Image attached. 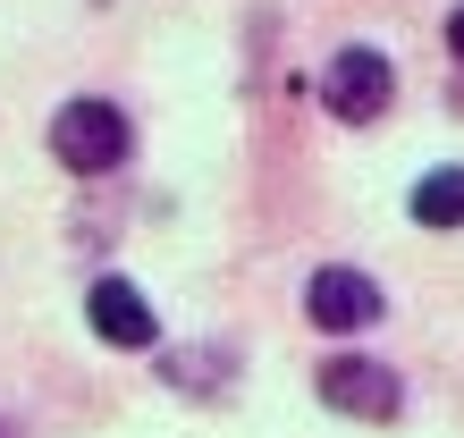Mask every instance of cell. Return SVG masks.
Wrapping results in <instances>:
<instances>
[{
  "instance_id": "1",
  "label": "cell",
  "mask_w": 464,
  "mask_h": 438,
  "mask_svg": "<svg viewBox=\"0 0 464 438\" xmlns=\"http://www.w3.org/2000/svg\"><path fill=\"white\" fill-rule=\"evenodd\" d=\"M51 152H60V169H76V177H111V169H127L135 127H127V110L111 93H76V101H60V119H51Z\"/></svg>"
},
{
  "instance_id": "2",
  "label": "cell",
  "mask_w": 464,
  "mask_h": 438,
  "mask_svg": "<svg viewBox=\"0 0 464 438\" xmlns=\"http://www.w3.org/2000/svg\"><path fill=\"white\" fill-rule=\"evenodd\" d=\"M389 93H397V68L380 60L372 43H346L330 68H321V110H330L338 127H372L380 110H389Z\"/></svg>"
},
{
  "instance_id": "3",
  "label": "cell",
  "mask_w": 464,
  "mask_h": 438,
  "mask_svg": "<svg viewBox=\"0 0 464 438\" xmlns=\"http://www.w3.org/2000/svg\"><path fill=\"white\" fill-rule=\"evenodd\" d=\"M321 405L346 422H397L405 414V379L389 363H372V354H330L321 363Z\"/></svg>"
},
{
  "instance_id": "4",
  "label": "cell",
  "mask_w": 464,
  "mask_h": 438,
  "mask_svg": "<svg viewBox=\"0 0 464 438\" xmlns=\"http://www.w3.org/2000/svg\"><path fill=\"white\" fill-rule=\"evenodd\" d=\"M380 312H389L380 279H363V270H346V262H330V270L304 279V320L330 328V338H354V328H372Z\"/></svg>"
},
{
  "instance_id": "5",
  "label": "cell",
  "mask_w": 464,
  "mask_h": 438,
  "mask_svg": "<svg viewBox=\"0 0 464 438\" xmlns=\"http://www.w3.org/2000/svg\"><path fill=\"white\" fill-rule=\"evenodd\" d=\"M85 320H93L102 346H127V354H144L160 338V320H152V304H144V287H135V279H93Z\"/></svg>"
},
{
  "instance_id": "6",
  "label": "cell",
  "mask_w": 464,
  "mask_h": 438,
  "mask_svg": "<svg viewBox=\"0 0 464 438\" xmlns=\"http://www.w3.org/2000/svg\"><path fill=\"white\" fill-rule=\"evenodd\" d=\"M228 363H237L228 346H178V354H160V379H169V388H186V396H220Z\"/></svg>"
},
{
  "instance_id": "7",
  "label": "cell",
  "mask_w": 464,
  "mask_h": 438,
  "mask_svg": "<svg viewBox=\"0 0 464 438\" xmlns=\"http://www.w3.org/2000/svg\"><path fill=\"white\" fill-rule=\"evenodd\" d=\"M405 211H414V228H464V169H430L405 195Z\"/></svg>"
},
{
  "instance_id": "8",
  "label": "cell",
  "mask_w": 464,
  "mask_h": 438,
  "mask_svg": "<svg viewBox=\"0 0 464 438\" xmlns=\"http://www.w3.org/2000/svg\"><path fill=\"white\" fill-rule=\"evenodd\" d=\"M448 60L464 68V9H448Z\"/></svg>"
},
{
  "instance_id": "9",
  "label": "cell",
  "mask_w": 464,
  "mask_h": 438,
  "mask_svg": "<svg viewBox=\"0 0 464 438\" xmlns=\"http://www.w3.org/2000/svg\"><path fill=\"white\" fill-rule=\"evenodd\" d=\"M0 438H17V422H0Z\"/></svg>"
}]
</instances>
